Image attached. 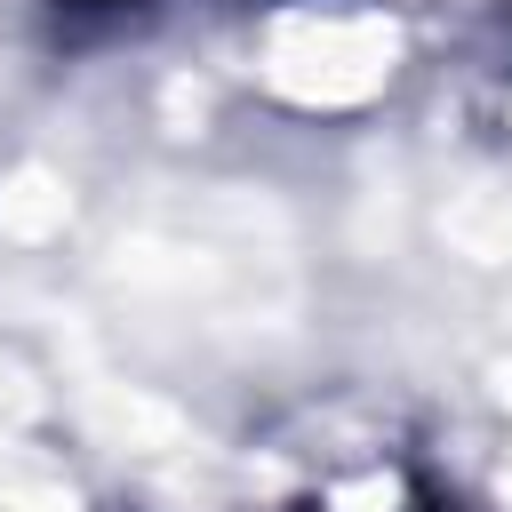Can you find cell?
I'll list each match as a JSON object with an SVG mask.
<instances>
[{
	"mask_svg": "<svg viewBox=\"0 0 512 512\" xmlns=\"http://www.w3.org/2000/svg\"><path fill=\"white\" fill-rule=\"evenodd\" d=\"M56 8H72V16H96V8H128V0H56Z\"/></svg>",
	"mask_w": 512,
	"mask_h": 512,
	"instance_id": "1",
	"label": "cell"
}]
</instances>
